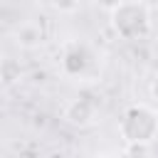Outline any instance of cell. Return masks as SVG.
Segmentation results:
<instances>
[{"label":"cell","mask_w":158,"mask_h":158,"mask_svg":"<svg viewBox=\"0 0 158 158\" xmlns=\"http://www.w3.org/2000/svg\"><path fill=\"white\" fill-rule=\"evenodd\" d=\"M109 22H111V30L128 42L146 40L153 30V15L146 0H123L118 7L109 12Z\"/></svg>","instance_id":"cell-1"},{"label":"cell","mask_w":158,"mask_h":158,"mask_svg":"<svg viewBox=\"0 0 158 158\" xmlns=\"http://www.w3.org/2000/svg\"><path fill=\"white\" fill-rule=\"evenodd\" d=\"M148 94H151V99L158 104V74L151 79V84H148Z\"/></svg>","instance_id":"cell-10"},{"label":"cell","mask_w":158,"mask_h":158,"mask_svg":"<svg viewBox=\"0 0 158 158\" xmlns=\"http://www.w3.org/2000/svg\"><path fill=\"white\" fill-rule=\"evenodd\" d=\"M123 156H151L153 153V143H141V141H131L123 143Z\"/></svg>","instance_id":"cell-7"},{"label":"cell","mask_w":158,"mask_h":158,"mask_svg":"<svg viewBox=\"0 0 158 158\" xmlns=\"http://www.w3.org/2000/svg\"><path fill=\"white\" fill-rule=\"evenodd\" d=\"M62 118L74 128H89L96 121V104L89 96H74L72 101H67Z\"/></svg>","instance_id":"cell-4"},{"label":"cell","mask_w":158,"mask_h":158,"mask_svg":"<svg viewBox=\"0 0 158 158\" xmlns=\"http://www.w3.org/2000/svg\"><path fill=\"white\" fill-rule=\"evenodd\" d=\"M15 42H17L20 49L32 52V49L42 47V42H44V32H42V27H40L37 22H22V25L17 27V32H15Z\"/></svg>","instance_id":"cell-5"},{"label":"cell","mask_w":158,"mask_h":158,"mask_svg":"<svg viewBox=\"0 0 158 158\" xmlns=\"http://www.w3.org/2000/svg\"><path fill=\"white\" fill-rule=\"evenodd\" d=\"M146 5H148L151 10H158V0H146Z\"/></svg>","instance_id":"cell-11"},{"label":"cell","mask_w":158,"mask_h":158,"mask_svg":"<svg viewBox=\"0 0 158 158\" xmlns=\"http://www.w3.org/2000/svg\"><path fill=\"white\" fill-rule=\"evenodd\" d=\"M20 79H22V67H20V62L12 59V57H2V59H0V84L12 86V84H17Z\"/></svg>","instance_id":"cell-6"},{"label":"cell","mask_w":158,"mask_h":158,"mask_svg":"<svg viewBox=\"0 0 158 158\" xmlns=\"http://www.w3.org/2000/svg\"><path fill=\"white\" fill-rule=\"evenodd\" d=\"M91 2H94L99 10H104V12H111V10H114V7H118L123 0H91Z\"/></svg>","instance_id":"cell-9"},{"label":"cell","mask_w":158,"mask_h":158,"mask_svg":"<svg viewBox=\"0 0 158 158\" xmlns=\"http://www.w3.org/2000/svg\"><path fill=\"white\" fill-rule=\"evenodd\" d=\"M49 5H52V10L59 12V15H74V12L79 10L81 0H49Z\"/></svg>","instance_id":"cell-8"},{"label":"cell","mask_w":158,"mask_h":158,"mask_svg":"<svg viewBox=\"0 0 158 158\" xmlns=\"http://www.w3.org/2000/svg\"><path fill=\"white\" fill-rule=\"evenodd\" d=\"M118 136L123 143L141 141V143H156L158 141V109L151 104H128L118 118Z\"/></svg>","instance_id":"cell-2"},{"label":"cell","mask_w":158,"mask_h":158,"mask_svg":"<svg viewBox=\"0 0 158 158\" xmlns=\"http://www.w3.org/2000/svg\"><path fill=\"white\" fill-rule=\"evenodd\" d=\"M62 72L79 81V79H94L96 77V54L89 44L72 40L62 49Z\"/></svg>","instance_id":"cell-3"}]
</instances>
